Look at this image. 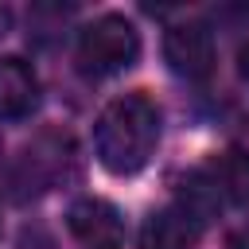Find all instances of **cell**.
<instances>
[{
	"instance_id": "cell-1",
	"label": "cell",
	"mask_w": 249,
	"mask_h": 249,
	"mask_svg": "<svg viewBox=\"0 0 249 249\" xmlns=\"http://www.w3.org/2000/svg\"><path fill=\"white\" fill-rule=\"evenodd\" d=\"M160 144V109L148 93H121L113 97L93 124V152L105 171L132 175L140 171Z\"/></svg>"
},
{
	"instance_id": "cell-3",
	"label": "cell",
	"mask_w": 249,
	"mask_h": 249,
	"mask_svg": "<svg viewBox=\"0 0 249 249\" xmlns=\"http://www.w3.org/2000/svg\"><path fill=\"white\" fill-rule=\"evenodd\" d=\"M163 58L167 66L187 78V82H202L210 70H214V39L202 23L195 19H183V23H171L167 35H163Z\"/></svg>"
},
{
	"instance_id": "cell-7",
	"label": "cell",
	"mask_w": 249,
	"mask_h": 249,
	"mask_svg": "<svg viewBox=\"0 0 249 249\" xmlns=\"http://www.w3.org/2000/svg\"><path fill=\"white\" fill-rule=\"evenodd\" d=\"M179 206L195 218V222H210L218 210H222V183L210 179V175H191L179 191Z\"/></svg>"
},
{
	"instance_id": "cell-2",
	"label": "cell",
	"mask_w": 249,
	"mask_h": 249,
	"mask_svg": "<svg viewBox=\"0 0 249 249\" xmlns=\"http://www.w3.org/2000/svg\"><path fill=\"white\" fill-rule=\"evenodd\" d=\"M140 54V31L132 19L109 12L82 27L78 35V62L86 74H117L128 70Z\"/></svg>"
},
{
	"instance_id": "cell-9",
	"label": "cell",
	"mask_w": 249,
	"mask_h": 249,
	"mask_svg": "<svg viewBox=\"0 0 249 249\" xmlns=\"http://www.w3.org/2000/svg\"><path fill=\"white\" fill-rule=\"evenodd\" d=\"M8 31H12V8L0 4V35H8Z\"/></svg>"
},
{
	"instance_id": "cell-10",
	"label": "cell",
	"mask_w": 249,
	"mask_h": 249,
	"mask_svg": "<svg viewBox=\"0 0 249 249\" xmlns=\"http://www.w3.org/2000/svg\"><path fill=\"white\" fill-rule=\"evenodd\" d=\"M230 249H249V230L233 233V237H230Z\"/></svg>"
},
{
	"instance_id": "cell-6",
	"label": "cell",
	"mask_w": 249,
	"mask_h": 249,
	"mask_svg": "<svg viewBox=\"0 0 249 249\" xmlns=\"http://www.w3.org/2000/svg\"><path fill=\"white\" fill-rule=\"evenodd\" d=\"M35 105H39V78H35V70L19 54H4L0 58V117L19 121V117H31Z\"/></svg>"
},
{
	"instance_id": "cell-5",
	"label": "cell",
	"mask_w": 249,
	"mask_h": 249,
	"mask_svg": "<svg viewBox=\"0 0 249 249\" xmlns=\"http://www.w3.org/2000/svg\"><path fill=\"white\" fill-rule=\"evenodd\" d=\"M202 237V222H195L179 202L148 214L140 226V249H191Z\"/></svg>"
},
{
	"instance_id": "cell-4",
	"label": "cell",
	"mask_w": 249,
	"mask_h": 249,
	"mask_svg": "<svg viewBox=\"0 0 249 249\" xmlns=\"http://www.w3.org/2000/svg\"><path fill=\"white\" fill-rule=\"evenodd\" d=\"M66 226L70 233L86 245V249H121L124 245V222H121V210L105 198H74L70 210H66Z\"/></svg>"
},
{
	"instance_id": "cell-8",
	"label": "cell",
	"mask_w": 249,
	"mask_h": 249,
	"mask_svg": "<svg viewBox=\"0 0 249 249\" xmlns=\"http://www.w3.org/2000/svg\"><path fill=\"white\" fill-rule=\"evenodd\" d=\"M222 183L233 191V198L241 206H249V156L245 152H230L226 171H222Z\"/></svg>"
},
{
	"instance_id": "cell-11",
	"label": "cell",
	"mask_w": 249,
	"mask_h": 249,
	"mask_svg": "<svg viewBox=\"0 0 249 249\" xmlns=\"http://www.w3.org/2000/svg\"><path fill=\"white\" fill-rule=\"evenodd\" d=\"M237 66H241V74L249 78V47H241V54H237Z\"/></svg>"
}]
</instances>
